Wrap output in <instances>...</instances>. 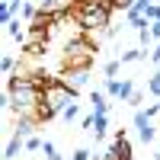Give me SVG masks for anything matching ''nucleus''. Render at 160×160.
Masks as SVG:
<instances>
[{
	"mask_svg": "<svg viewBox=\"0 0 160 160\" xmlns=\"http://www.w3.org/2000/svg\"><path fill=\"white\" fill-rule=\"evenodd\" d=\"M77 19L83 26V32H106L109 29V16H112V3L106 0L99 7H77Z\"/></svg>",
	"mask_w": 160,
	"mask_h": 160,
	"instance_id": "nucleus-1",
	"label": "nucleus"
},
{
	"mask_svg": "<svg viewBox=\"0 0 160 160\" xmlns=\"http://www.w3.org/2000/svg\"><path fill=\"white\" fill-rule=\"evenodd\" d=\"M42 99H45V102H48L55 112H61L68 102H74V99H77V90H74V87L68 83V80H64V77L58 74V80H55V83H51V87L42 93Z\"/></svg>",
	"mask_w": 160,
	"mask_h": 160,
	"instance_id": "nucleus-2",
	"label": "nucleus"
},
{
	"mask_svg": "<svg viewBox=\"0 0 160 160\" xmlns=\"http://www.w3.org/2000/svg\"><path fill=\"white\" fill-rule=\"evenodd\" d=\"M112 160H131V144L125 138V131H115V138H112V148L106 151Z\"/></svg>",
	"mask_w": 160,
	"mask_h": 160,
	"instance_id": "nucleus-3",
	"label": "nucleus"
},
{
	"mask_svg": "<svg viewBox=\"0 0 160 160\" xmlns=\"http://www.w3.org/2000/svg\"><path fill=\"white\" fill-rule=\"evenodd\" d=\"M19 148H22V141H19V135H16V138H13V141L7 144V154H3V157H7V160H13V157H16V151H19Z\"/></svg>",
	"mask_w": 160,
	"mask_h": 160,
	"instance_id": "nucleus-4",
	"label": "nucleus"
},
{
	"mask_svg": "<svg viewBox=\"0 0 160 160\" xmlns=\"http://www.w3.org/2000/svg\"><path fill=\"white\" fill-rule=\"evenodd\" d=\"M77 112H80V109H77V102H68V106L61 109V115L68 118V122H71V118H77Z\"/></svg>",
	"mask_w": 160,
	"mask_h": 160,
	"instance_id": "nucleus-5",
	"label": "nucleus"
},
{
	"mask_svg": "<svg viewBox=\"0 0 160 160\" xmlns=\"http://www.w3.org/2000/svg\"><path fill=\"white\" fill-rule=\"evenodd\" d=\"M42 151H45V157H48V160H61V154L55 151V144H51V141H48V144H42Z\"/></svg>",
	"mask_w": 160,
	"mask_h": 160,
	"instance_id": "nucleus-6",
	"label": "nucleus"
},
{
	"mask_svg": "<svg viewBox=\"0 0 160 160\" xmlns=\"http://www.w3.org/2000/svg\"><path fill=\"white\" fill-rule=\"evenodd\" d=\"M144 19L157 22V19H160V7H157V3H151V7H148V16H144Z\"/></svg>",
	"mask_w": 160,
	"mask_h": 160,
	"instance_id": "nucleus-7",
	"label": "nucleus"
},
{
	"mask_svg": "<svg viewBox=\"0 0 160 160\" xmlns=\"http://www.w3.org/2000/svg\"><path fill=\"white\" fill-rule=\"evenodd\" d=\"M112 10H131V0H109Z\"/></svg>",
	"mask_w": 160,
	"mask_h": 160,
	"instance_id": "nucleus-8",
	"label": "nucleus"
},
{
	"mask_svg": "<svg viewBox=\"0 0 160 160\" xmlns=\"http://www.w3.org/2000/svg\"><path fill=\"white\" fill-rule=\"evenodd\" d=\"M141 131V141H154V128L151 125H144V128H138Z\"/></svg>",
	"mask_w": 160,
	"mask_h": 160,
	"instance_id": "nucleus-9",
	"label": "nucleus"
},
{
	"mask_svg": "<svg viewBox=\"0 0 160 160\" xmlns=\"http://www.w3.org/2000/svg\"><path fill=\"white\" fill-rule=\"evenodd\" d=\"M141 58V51H125V55H122V64H128V61H138Z\"/></svg>",
	"mask_w": 160,
	"mask_h": 160,
	"instance_id": "nucleus-10",
	"label": "nucleus"
},
{
	"mask_svg": "<svg viewBox=\"0 0 160 160\" xmlns=\"http://www.w3.org/2000/svg\"><path fill=\"white\" fill-rule=\"evenodd\" d=\"M13 71H16V61H13V58H3V74H13Z\"/></svg>",
	"mask_w": 160,
	"mask_h": 160,
	"instance_id": "nucleus-11",
	"label": "nucleus"
},
{
	"mask_svg": "<svg viewBox=\"0 0 160 160\" xmlns=\"http://www.w3.org/2000/svg\"><path fill=\"white\" fill-rule=\"evenodd\" d=\"M38 148H42V141H38V138H29V141H26V151H38Z\"/></svg>",
	"mask_w": 160,
	"mask_h": 160,
	"instance_id": "nucleus-12",
	"label": "nucleus"
},
{
	"mask_svg": "<svg viewBox=\"0 0 160 160\" xmlns=\"http://www.w3.org/2000/svg\"><path fill=\"white\" fill-rule=\"evenodd\" d=\"M106 74H109V77L118 74V61H109V64H106Z\"/></svg>",
	"mask_w": 160,
	"mask_h": 160,
	"instance_id": "nucleus-13",
	"label": "nucleus"
},
{
	"mask_svg": "<svg viewBox=\"0 0 160 160\" xmlns=\"http://www.w3.org/2000/svg\"><path fill=\"white\" fill-rule=\"evenodd\" d=\"M151 93H154V96H160V77L151 80Z\"/></svg>",
	"mask_w": 160,
	"mask_h": 160,
	"instance_id": "nucleus-14",
	"label": "nucleus"
},
{
	"mask_svg": "<svg viewBox=\"0 0 160 160\" xmlns=\"http://www.w3.org/2000/svg\"><path fill=\"white\" fill-rule=\"evenodd\" d=\"M87 157H90V151H87V148H80V151L74 154V160H87Z\"/></svg>",
	"mask_w": 160,
	"mask_h": 160,
	"instance_id": "nucleus-15",
	"label": "nucleus"
},
{
	"mask_svg": "<svg viewBox=\"0 0 160 160\" xmlns=\"http://www.w3.org/2000/svg\"><path fill=\"white\" fill-rule=\"evenodd\" d=\"M151 35H154V38H160V19H157V22H151Z\"/></svg>",
	"mask_w": 160,
	"mask_h": 160,
	"instance_id": "nucleus-16",
	"label": "nucleus"
}]
</instances>
